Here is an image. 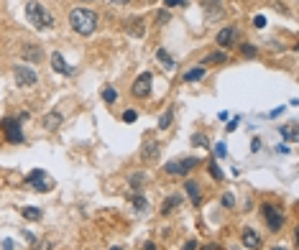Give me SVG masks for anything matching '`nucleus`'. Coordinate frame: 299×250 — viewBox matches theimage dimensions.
<instances>
[{"mask_svg": "<svg viewBox=\"0 0 299 250\" xmlns=\"http://www.w3.org/2000/svg\"><path fill=\"white\" fill-rule=\"evenodd\" d=\"M0 130H3L8 143H23V130H20V120L15 118H3L0 120Z\"/></svg>", "mask_w": 299, "mask_h": 250, "instance_id": "7ed1b4c3", "label": "nucleus"}, {"mask_svg": "<svg viewBox=\"0 0 299 250\" xmlns=\"http://www.w3.org/2000/svg\"><path fill=\"white\" fill-rule=\"evenodd\" d=\"M20 56H23L26 61H31V64H38L41 59H44V51H41V46H36V43H26V46L20 49Z\"/></svg>", "mask_w": 299, "mask_h": 250, "instance_id": "9d476101", "label": "nucleus"}, {"mask_svg": "<svg viewBox=\"0 0 299 250\" xmlns=\"http://www.w3.org/2000/svg\"><path fill=\"white\" fill-rule=\"evenodd\" d=\"M243 248H248V250H259L261 248V235L253 230V227H246L243 230Z\"/></svg>", "mask_w": 299, "mask_h": 250, "instance_id": "9b49d317", "label": "nucleus"}, {"mask_svg": "<svg viewBox=\"0 0 299 250\" xmlns=\"http://www.w3.org/2000/svg\"><path fill=\"white\" fill-rule=\"evenodd\" d=\"M61 112H56V110H51V112H46V115H44V120H41V123H44V128L46 130H56L59 125H61Z\"/></svg>", "mask_w": 299, "mask_h": 250, "instance_id": "dca6fc26", "label": "nucleus"}, {"mask_svg": "<svg viewBox=\"0 0 299 250\" xmlns=\"http://www.w3.org/2000/svg\"><path fill=\"white\" fill-rule=\"evenodd\" d=\"M236 28H233V26H228V28H223L218 36H215V41L220 43V46H233V43H236Z\"/></svg>", "mask_w": 299, "mask_h": 250, "instance_id": "ddd939ff", "label": "nucleus"}, {"mask_svg": "<svg viewBox=\"0 0 299 250\" xmlns=\"http://www.w3.org/2000/svg\"><path fill=\"white\" fill-rule=\"evenodd\" d=\"M205 250H223V248H220V245H207Z\"/></svg>", "mask_w": 299, "mask_h": 250, "instance_id": "37998d69", "label": "nucleus"}, {"mask_svg": "<svg viewBox=\"0 0 299 250\" xmlns=\"http://www.w3.org/2000/svg\"><path fill=\"white\" fill-rule=\"evenodd\" d=\"M271 250H287L284 245H276V248H271Z\"/></svg>", "mask_w": 299, "mask_h": 250, "instance_id": "c03bdc74", "label": "nucleus"}, {"mask_svg": "<svg viewBox=\"0 0 299 250\" xmlns=\"http://www.w3.org/2000/svg\"><path fill=\"white\" fill-rule=\"evenodd\" d=\"M159 156H161V146L156 141H146L143 148H141V161L143 164H154L159 161Z\"/></svg>", "mask_w": 299, "mask_h": 250, "instance_id": "1a4fd4ad", "label": "nucleus"}, {"mask_svg": "<svg viewBox=\"0 0 299 250\" xmlns=\"http://www.w3.org/2000/svg\"><path fill=\"white\" fill-rule=\"evenodd\" d=\"M110 3H115V5H125V3H131V0H110Z\"/></svg>", "mask_w": 299, "mask_h": 250, "instance_id": "79ce46f5", "label": "nucleus"}, {"mask_svg": "<svg viewBox=\"0 0 299 250\" xmlns=\"http://www.w3.org/2000/svg\"><path fill=\"white\" fill-rule=\"evenodd\" d=\"M151 74L148 72H143V74H138V79L133 82V87H131V95L133 97H148L151 95Z\"/></svg>", "mask_w": 299, "mask_h": 250, "instance_id": "0eeeda50", "label": "nucleus"}, {"mask_svg": "<svg viewBox=\"0 0 299 250\" xmlns=\"http://www.w3.org/2000/svg\"><path fill=\"white\" fill-rule=\"evenodd\" d=\"M261 212H264V217H266V225H269V230H271V233H279L282 227H284V215L276 210L274 204H264Z\"/></svg>", "mask_w": 299, "mask_h": 250, "instance_id": "39448f33", "label": "nucleus"}, {"mask_svg": "<svg viewBox=\"0 0 299 250\" xmlns=\"http://www.w3.org/2000/svg\"><path fill=\"white\" fill-rule=\"evenodd\" d=\"M177 207H182V197L179 194H169L161 204V215H172Z\"/></svg>", "mask_w": 299, "mask_h": 250, "instance_id": "4468645a", "label": "nucleus"}, {"mask_svg": "<svg viewBox=\"0 0 299 250\" xmlns=\"http://www.w3.org/2000/svg\"><path fill=\"white\" fill-rule=\"evenodd\" d=\"M79 3H92V0H79Z\"/></svg>", "mask_w": 299, "mask_h": 250, "instance_id": "49530a36", "label": "nucleus"}, {"mask_svg": "<svg viewBox=\"0 0 299 250\" xmlns=\"http://www.w3.org/2000/svg\"><path fill=\"white\" fill-rule=\"evenodd\" d=\"M192 143L200 146V148H210V141H207L205 133H195V135H192Z\"/></svg>", "mask_w": 299, "mask_h": 250, "instance_id": "a878e982", "label": "nucleus"}, {"mask_svg": "<svg viewBox=\"0 0 299 250\" xmlns=\"http://www.w3.org/2000/svg\"><path fill=\"white\" fill-rule=\"evenodd\" d=\"M26 187H31V189H36V192H49V189H51V181L46 179V171L33 169V171L26 176Z\"/></svg>", "mask_w": 299, "mask_h": 250, "instance_id": "423d86ee", "label": "nucleus"}, {"mask_svg": "<svg viewBox=\"0 0 299 250\" xmlns=\"http://www.w3.org/2000/svg\"><path fill=\"white\" fill-rule=\"evenodd\" d=\"M133 207H136L138 212H146V210H148V202H146V197H143V194L133 197Z\"/></svg>", "mask_w": 299, "mask_h": 250, "instance_id": "bb28decb", "label": "nucleus"}, {"mask_svg": "<svg viewBox=\"0 0 299 250\" xmlns=\"http://www.w3.org/2000/svg\"><path fill=\"white\" fill-rule=\"evenodd\" d=\"M184 189H187V194H189L192 204H195V207H200V202H202V192H200V184H197V181H187Z\"/></svg>", "mask_w": 299, "mask_h": 250, "instance_id": "f3484780", "label": "nucleus"}, {"mask_svg": "<svg viewBox=\"0 0 299 250\" xmlns=\"http://www.w3.org/2000/svg\"><path fill=\"white\" fill-rule=\"evenodd\" d=\"M228 61V54L225 51H212V54H207L200 64H225Z\"/></svg>", "mask_w": 299, "mask_h": 250, "instance_id": "aec40b11", "label": "nucleus"}, {"mask_svg": "<svg viewBox=\"0 0 299 250\" xmlns=\"http://www.w3.org/2000/svg\"><path fill=\"white\" fill-rule=\"evenodd\" d=\"M13 77H15V84H20V87H33L38 82L36 69H31V66H26V64L13 66Z\"/></svg>", "mask_w": 299, "mask_h": 250, "instance_id": "20e7f679", "label": "nucleus"}, {"mask_svg": "<svg viewBox=\"0 0 299 250\" xmlns=\"http://www.w3.org/2000/svg\"><path fill=\"white\" fill-rule=\"evenodd\" d=\"M36 250H51V243H38Z\"/></svg>", "mask_w": 299, "mask_h": 250, "instance_id": "58836bf2", "label": "nucleus"}, {"mask_svg": "<svg viewBox=\"0 0 299 250\" xmlns=\"http://www.w3.org/2000/svg\"><path fill=\"white\" fill-rule=\"evenodd\" d=\"M69 26L79 36H90L97 28V13L90 10V8H72L69 10Z\"/></svg>", "mask_w": 299, "mask_h": 250, "instance_id": "f257e3e1", "label": "nucleus"}, {"mask_svg": "<svg viewBox=\"0 0 299 250\" xmlns=\"http://www.w3.org/2000/svg\"><path fill=\"white\" fill-rule=\"evenodd\" d=\"M205 77V66H195V69L184 72V82H200Z\"/></svg>", "mask_w": 299, "mask_h": 250, "instance_id": "412c9836", "label": "nucleus"}, {"mask_svg": "<svg viewBox=\"0 0 299 250\" xmlns=\"http://www.w3.org/2000/svg\"><path fill=\"white\" fill-rule=\"evenodd\" d=\"M241 51H243V56H256V51H259V49H256L253 43H241Z\"/></svg>", "mask_w": 299, "mask_h": 250, "instance_id": "c756f323", "label": "nucleus"}, {"mask_svg": "<svg viewBox=\"0 0 299 250\" xmlns=\"http://www.w3.org/2000/svg\"><path fill=\"white\" fill-rule=\"evenodd\" d=\"M136 118H138V115H136V110H125V112H123V120H125V123H133Z\"/></svg>", "mask_w": 299, "mask_h": 250, "instance_id": "2f4dec72", "label": "nucleus"}, {"mask_svg": "<svg viewBox=\"0 0 299 250\" xmlns=\"http://www.w3.org/2000/svg\"><path fill=\"white\" fill-rule=\"evenodd\" d=\"M51 69H54V72H59V74H67V77H72V74H74V69H72V66H69L67 61H64V56H61V54H56V51L51 54Z\"/></svg>", "mask_w": 299, "mask_h": 250, "instance_id": "f8f14e48", "label": "nucleus"}, {"mask_svg": "<svg viewBox=\"0 0 299 250\" xmlns=\"http://www.w3.org/2000/svg\"><path fill=\"white\" fill-rule=\"evenodd\" d=\"M164 3H166L169 8H177V5H187V0H164Z\"/></svg>", "mask_w": 299, "mask_h": 250, "instance_id": "72a5a7b5", "label": "nucleus"}, {"mask_svg": "<svg viewBox=\"0 0 299 250\" xmlns=\"http://www.w3.org/2000/svg\"><path fill=\"white\" fill-rule=\"evenodd\" d=\"M195 248H197V243H195V240H187V245H184L182 250H195Z\"/></svg>", "mask_w": 299, "mask_h": 250, "instance_id": "4c0bfd02", "label": "nucleus"}, {"mask_svg": "<svg viewBox=\"0 0 299 250\" xmlns=\"http://www.w3.org/2000/svg\"><path fill=\"white\" fill-rule=\"evenodd\" d=\"M20 215H23L26 220H31V222H33V220H41V210H38V207H23V210H20Z\"/></svg>", "mask_w": 299, "mask_h": 250, "instance_id": "393cba45", "label": "nucleus"}, {"mask_svg": "<svg viewBox=\"0 0 299 250\" xmlns=\"http://www.w3.org/2000/svg\"><path fill=\"white\" fill-rule=\"evenodd\" d=\"M26 18H28V23L33 28H38V31H49L54 26V15L41 3H36V0H28L26 3Z\"/></svg>", "mask_w": 299, "mask_h": 250, "instance_id": "f03ea898", "label": "nucleus"}, {"mask_svg": "<svg viewBox=\"0 0 299 250\" xmlns=\"http://www.w3.org/2000/svg\"><path fill=\"white\" fill-rule=\"evenodd\" d=\"M156 59L164 64V69H169V72L174 69V59H172V54H169L166 49H156Z\"/></svg>", "mask_w": 299, "mask_h": 250, "instance_id": "6ab92c4d", "label": "nucleus"}, {"mask_svg": "<svg viewBox=\"0 0 299 250\" xmlns=\"http://www.w3.org/2000/svg\"><path fill=\"white\" fill-rule=\"evenodd\" d=\"M207 166H210V174H212V179H220V181H223V171H220V166H218L215 161H210Z\"/></svg>", "mask_w": 299, "mask_h": 250, "instance_id": "c85d7f7f", "label": "nucleus"}, {"mask_svg": "<svg viewBox=\"0 0 299 250\" xmlns=\"http://www.w3.org/2000/svg\"><path fill=\"white\" fill-rule=\"evenodd\" d=\"M195 166H197V158H182V161H169L164 166V171L166 174H189Z\"/></svg>", "mask_w": 299, "mask_h": 250, "instance_id": "6e6552de", "label": "nucleus"}, {"mask_svg": "<svg viewBox=\"0 0 299 250\" xmlns=\"http://www.w3.org/2000/svg\"><path fill=\"white\" fill-rule=\"evenodd\" d=\"M110 250H123V248H120V245H115V248H110Z\"/></svg>", "mask_w": 299, "mask_h": 250, "instance_id": "a18cd8bd", "label": "nucleus"}, {"mask_svg": "<svg viewBox=\"0 0 299 250\" xmlns=\"http://www.w3.org/2000/svg\"><path fill=\"white\" fill-rule=\"evenodd\" d=\"M102 100H105V102H115V100H118V92H115L113 87H105V92H102Z\"/></svg>", "mask_w": 299, "mask_h": 250, "instance_id": "cd10ccee", "label": "nucleus"}, {"mask_svg": "<svg viewBox=\"0 0 299 250\" xmlns=\"http://www.w3.org/2000/svg\"><path fill=\"white\" fill-rule=\"evenodd\" d=\"M223 204H225V207H233V204H236V199H233V194H223Z\"/></svg>", "mask_w": 299, "mask_h": 250, "instance_id": "f704fd0d", "label": "nucleus"}, {"mask_svg": "<svg viewBox=\"0 0 299 250\" xmlns=\"http://www.w3.org/2000/svg\"><path fill=\"white\" fill-rule=\"evenodd\" d=\"M172 120H174V110H172V107H169V110L164 112V115L159 118V130H166L169 125H172Z\"/></svg>", "mask_w": 299, "mask_h": 250, "instance_id": "5701e85b", "label": "nucleus"}, {"mask_svg": "<svg viewBox=\"0 0 299 250\" xmlns=\"http://www.w3.org/2000/svg\"><path fill=\"white\" fill-rule=\"evenodd\" d=\"M215 156H218V158H225V156H228V146H225L223 141L215 143Z\"/></svg>", "mask_w": 299, "mask_h": 250, "instance_id": "7c9ffc66", "label": "nucleus"}, {"mask_svg": "<svg viewBox=\"0 0 299 250\" xmlns=\"http://www.w3.org/2000/svg\"><path fill=\"white\" fill-rule=\"evenodd\" d=\"M159 20H161V23H166V20H169V13H166V10H161V13H159Z\"/></svg>", "mask_w": 299, "mask_h": 250, "instance_id": "ea45409f", "label": "nucleus"}, {"mask_svg": "<svg viewBox=\"0 0 299 250\" xmlns=\"http://www.w3.org/2000/svg\"><path fill=\"white\" fill-rule=\"evenodd\" d=\"M205 13H207V18L212 20V18H223V5H220V0H205Z\"/></svg>", "mask_w": 299, "mask_h": 250, "instance_id": "2eb2a0df", "label": "nucleus"}, {"mask_svg": "<svg viewBox=\"0 0 299 250\" xmlns=\"http://www.w3.org/2000/svg\"><path fill=\"white\" fill-rule=\"evenodd\" d=\"M238 123H241V118H233V120L228 123V130L233 133V130H236V128H238Z\"/></svg>", "mask_w": 299, "mask_h": 250, "instance_id": "c9c22d12", "label": "nucleus"}, {"mask_svg": "<svg viewBox=\"0 0 299 250\" xmlns=\"http://www.w3.org/2000/svg\"><path fill=\"white\" fill-rule=\"evenodd\" d=\"M128 181H131L133 189H143V184L148 181V176H146L143 171H138V174H131V176H128Z\"/></svg>", "mask_w": 299, "mask_h": 250, "instance_id": "4be33fe9", "label": "nucleus"}, {"mask_svg": "<svg viewBox=\"0 0 299 250\" xmlns=\"http://www.w3.org/2000/svg\"><path fill=\"white\" fill-rule=\"evenodd\" d=\"M3 250H13V240H10V238L3 240Z\"/></svg>", "mask_w": 299, "mask_h": 250, "instance_id": "e433bc0d", "label": "nucleus"}, {"mask_svg": "<svg viewBox=\"0 0 299 250\" xmlns=\"http://www.w3.org/2000/svg\"><path fill=\"white\" fill-rule=\"evenodd\" d=\"M282 135L287 141H297V135H299V130H297V123H289V125H284L282 128Z\"/></svg>", "mask_w": 299, "mask_h": 250, "instance_id": "b1692460", "label": "nucleus"}, {"mask_svg": "<svg viewBox=\"0 0 299 250\" xmlns=\"http://www.w3.org/2000/svg\"><path fill=\"white\" fill-rule=\"evenodd\" d=\"M253 26H256V28H264V26H266V18H264V15H256V18H253Z\"/></svg>", "mask_w": 299, "mask_h": 250, "instance_id": "473e14b6", "label": "nucleus"}, {"mask_svg": "<svg viewBox=\"0 0 299 250\" xmlns=\"http://www.w3.org/2000/svg\"><path fill=\"white\" fill-rule=\"evenodd\" d=\"M128 33H131V36H136V38H141V36L146 33L143 18H131V20H128Z\"/></svg>", "mask_w": 299, "mask_h": 250, "instance_id": "a211bd4d", "label": "nucleus"}, {"mask_svg": "<svg viewBox=\"0 0 299 250\" xmlns=\"http://www.w3.org/2000/svg\"><path fill=\"white\" fill-rule=\"evenodd\" d=\"M143 250H156V243H146V245H143Z\"/></svg>", "mask_w": 299, "mask_h": 250, "instance_id": "a19ab883", "label": "nucleus"}]
</instances>
